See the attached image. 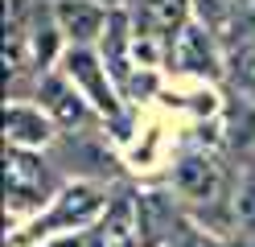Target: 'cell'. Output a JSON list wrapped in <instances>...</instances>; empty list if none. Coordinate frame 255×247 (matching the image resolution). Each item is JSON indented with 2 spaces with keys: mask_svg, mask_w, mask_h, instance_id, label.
Masks as SVG:
<instances>
[{
  "mask_svg": "<svg viewBox=\"0 0 255 247\" xmlns=\"http://www.w3.org/2000/svg\"><path fill=\"white\" fill-rule=\"evenodd\" d=\"M58 177L45 169V161L33 157V148H17L8 144L4 148V214L8 223L25 219V214H41V206L54 202L58 194Z\"/></svg>",
  "mask_w": 255,
  "mask_h": 247,
  "instance_id": "obj_1",
  "label": "cell"
},
{
  "mask_svg": "<svg viewBox=\"0 0 255 247\" xmlns=\"http://www.w3.org/2000/svg\"><path fill=\"white\" fill-rule=\"evenodd\" d=\"M103 210H107V194L99 186H91V181H70V186H62L54 194V202L29 223V235L12 239V247H21L25 239H50L58 231H83V227H91L99 219Z\"/></svg>",
  "mask_w": 255,
  "mask_h": 247,
  "instance_id": "obj_2",
  "label": "cell"
},
{
  "mask_svg": "<svg viewBox=\"0 0 255 247\" xmlns=\"http://www.w3.org/2000/svg\"><path fill=\"white\" fill-rule=\"evenodd\" d=\"M62 70H66V78L74 82L78 91L87 95V103L103 115V120H120V82L111 78L103 54H95L91 45H66V54H62Z\"/></svg>",
  "mask_w": 255,
  "mask_h": 247,
  "instance_id": "obj_3",
  "label": "cell"
},
{
  "mask_svg": "<svg viewBox=\"0 0 255 247\" xmlns=\"http://www.w3.org/2000/svg\"><path fill=\"white\" fill-rule=\"evenodd\" d=\"M189 8H194V0H128V16H132V33L140 41H152L169 49L173 41L181 37V29L189 25Z\"/></svg>",
  "mask_w": 255,
  "mask_h": 247,
  "instance_id": "obj_4",
  "label": "cell"
},
{
  "mask_svg": "<svg viewBox=\"0 0 255 247\" xmlns=\"http://www.w3.org/2000/svg\"><path fill=\"white\" fill-rule=\"evenodd\" d=\"M169 62L177 66L181 74H194V78H218L222 74V49H218V33L210 25H202L198 16L181 29V37L173 41L169 49Z\"/></svg>",
  "mask_w": 255,
  "mask_h": 247,
  "instance_id": "obj_5",
  "label": "cell"
},
{
  "mask_svg": "<svg viewBox=\"0 0 255 247\" xmlns=\"http://www.w3.org/2000/svg\"><path fill=\"white\" fill-rule=\"evenodd\" d=\"M37 103L54 115L58 128H78V124H87L91 115H99V111L87 103V95L66 78V70H62V66L37 78Z\"/></svg>",
  "mask_w": 255,
  "mask_h": 247,
  "instance_id": "obj_6",
  "label": "cell"
},
{
  "mask_svg": "<svg viewBox=\"0 0 255 247\" xmlns=\"http://www.w3.org/2000/svg\"><path fill=\"white\" fill-rule=\"evenodd\" d=\"M54 21L70 45H95L103 41V29L111 21V8L99 0H54Z\"/></svg>",
  "mask_w": 255,
  "mask_h": 247,
  "instance_id": "obj_7",
  "label": "cell"
},
{
  "mask_svg": "<svg viewBox=\"0 0 255 247\" xmlns=\"http://www.w3.org/2000/svg\"><path fill=\"white\" fill-rule=\"evenodd\" d=\"M58 136L54 115L41 103H8L4 107V140L17 148H45Z\"/></svg>",
  "mask_w": 255,
  "mask_h": 247,
  "instance_id": "obj_8",
  "label": "cell"
},
{
  "mask_svg": "<svg viewBox=\"0 0 255 247\" xmlns=\"http://www.w3.org/2000/svg\"><path fill=\"white\" fill-rule=\"evenodd\" d=\"M173 186L189 202H210L222 186V169L210 153H185L177 161V169H173Z\"/></svg>",
  "mask_w": 255,
  "mask_h": 247,
  "instance_id": "obj_9",
  "label": "cell"
},
{
  "mask_svg": "<svg viewBox=\"0 0 255 247\" xmlns=\"http://www.w3.org/2000/svg\"><path fill=\"white\" fill-rule=\"evenodd\" d=\"M136 231H144L148 243L156 235H165V231H177L173 227V206L165 202L161 194H140L136 198Z\"/></svg>",
  "mask_w": 255,
  "mask_h": 247,
  "instance_id": "obj_10",
  "label": "cell"
},
{
  "mask_svg": "<svg viewBox=\"0 0 255 247\" xmlns=\"http://www.w3.org/2000/svg\"><path fill=\"white\" fill-rule=\"evenodd\" d=\"M231 78L247 99H255V41H243L231 49Z\"/></svg>",
  "mask_w": 255,
  "mask_h": 247,
  "instance_id": "obj_11",
  "label": "cell"
},
{
  "mask_svg": "<svg viewBox=\"0 0 255 247\" xmlns=\"http://www.w3.org/2000/svg\"><path fill=\"white\" fill-rule=\"evenodd\" d=\"M227 41L231 49L243 41H255V0H235V12L227 21Z\"/></svg>",
  "mask_w": 255,
  "mask_h": 247,
  "instance_id": "obj_12",
  "label": "cell"
},
{
  "mask_svg": "<svg viewBox=\"0 0 255 247\" xmlns=\"http://www.w3.org/2000/svg\"><path fill=\"white\" fill-rule=\"evenodd\" d=\"M231 12H235V0H194V16L202 25H210L214 33H227Z\"/></svg>",
  "mask_w": 255,
  "mask_h": 247,
  "instance_id": "obj_13",
  "label": "cell"
},
{
  "mask_svg": "<svg viewBox=\"0 0 255 247\" xmlns=\"http://www.w3.org/2000/svg\"><path fill=\"white\" fill-rule=\"evenodd\" d=\"M231 210H235V223L243 227V231H255V177L239 181V190H235V202H231Z\"/></svg>",
  "mask_w": 255,
  "mask_h": 247,
  "instance_id": "obj_14",
  "label": "cell"
},
{
  "mask_svg": "<svg viewBox=\"0 0 255 247\" xmlns=\"http://www.w3.org/2000/svg\"><path fill=\"white\" fill-rule=\"evenodd\" d=\"M169 247H218V243L206 235V231H198V227H177Z\"/></svg>",
  "mask_w": 255,
  "mask_h": 247,
  "instance_id": "obj_15",
  "label": "cell"
},
{
  "mask_svg": "<svg viewBox=\"0 0 255 247\" xmlns=\"http://www.w3.org/2000/svg\"><path fill=\"white\" fill-rule=\"evenodd\" d=\"M45 247H83V235H78V231H74V235H58V239H50Z\"/></svg>",
  "mask_w": 255,
  "mask_h": 247,
  "instance_id": "obj_16",
  "label": "cell"
}]
</instances>
